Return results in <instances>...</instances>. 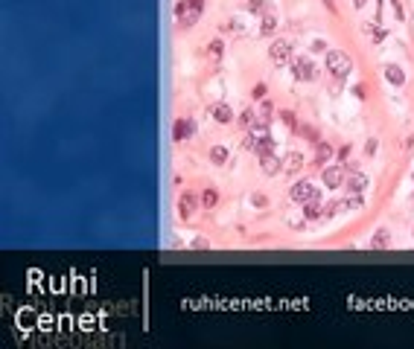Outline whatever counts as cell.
<instances>
[{
  "instance_id": "8992f818",
  "label": "cell",
  "mask_w": 414,
  "mask_h": 349,
  "mask_svg": "<svg viewBox=\"0 0 414 349\" xmlns=\"http://www.w3.org/2000/svg\"><path fill=\"white\" fill-rule=\"evenodd\" d=\"M342 180H344V172H342V166H327V169H324V183H327L330 189L342 187Z\"/></svg>"
},
{
  "instance_id": "52a82bcc",
  "label": "cell",
  "mask_w": 414,
  "mask_h": 349,
  "mask_svg": "<svg viewBox=\"0 0 414 349\" xmlns=\"http://www.w3.org/2000/svg\"><path fill=\"white\" fill-rule=\"evenodd\" d=\"M210 114H213V119H216V122H222V126H228V122L234 119V111H231V108H228L225 102L213 105V108H210Z\"/></svg>"
},
{
  "instance_id": "d6a6232c",
  "label": "cell",
  "mask_w": 414,
  "mask_h": 349,
  "mask_svg": "<svg viewBox=\"0 0 414 349\" xmlns=\"http://www.w3.org/2000/svg\"><path fill=\"white\" fill-rule=\"evenodd\" d=\"M251 201H254V204H257V207H266V198H262V195H254Z\"/></svg>"
},
{
  "instance_id": "4316f807",
  "label": "cell",
  "mask_w": 414,
  "mask_h": 349,
  "mask_svg": "<svg viewBox=\"0 0 414 349\" xmlns=\"http://www.w3.org/2000/svg\"><path fill=\"white\" fill-rule=\"evenodd\" d=\"M324 50H327L324 41H312V53H324Z\"/></svg>"
},
{
  "instance_id": "44dd1931",
  "label": "cell",
  "mask_w": 414,
  "mask_h": 349,
  "mask_svg": "<svg viewBox=\"0 0 414 349\" xmlns=\"http://www.w3.org/2000/svg\"><path fill=\"white\" fill-rule=\"evenodd\" d=\"M248 12H257V15H266V0H251V3H248Z\"/></svg>"
},
{
  "instance_id": "4fadbf2b",
  "label": "cell",
  "mask_w": 414,
  "mask_h": 349,
  "mask_svg": "<svg viewBox=\"0 0 414 349\" xmlns=\"http://www.w3.org/2000/svg\"><path fill=\"white\" fill-rule=\"evenodd\" d=\"M365 187H368V178H365V175H353V178L347 180V189H350L353 195H359V192H365Z\"/></svg>"
},
{
  "instance_id": "30bf717a",
  "label": "cell",
  "mask_w": 414,
  "mask_h": 349,
  "mask_svg": "<svg viewBox=\"0 0 414 349\" xmlns=\"http://www.w3.org/2000/svg\"><path fill=\"white\" fill-rule=\"evenodd\" d=\"M260 166H262V172H266V175H277V172L283 169V166H280V160L271 152L269 154H260Z\"/></svg>"
},
{
  "instance_id": "d6986e66",
  "label": "cell",
  "mask_w": 414,
  "mask_h": 349,
  "mask_svg": "<svg viewBox=\"0 0 414 349\" xmlns=\"http://www.w3.org/2000/svg\"><path fill=\"white\" fill-rule=\"evenodd\" d=\"M330 154H333V149H330L327 143H321L315 149V166H318V163H327V160H330Z\"/></svg>"
},
{
  "instance_id": "836d02e7",
  "label": "cell",
  "mask_w": 414,
  "mask_h": 349,
  "mask_svg": "<svg viewBox=\"0 0 414 349\" xmlns=\"http://www.w3.org/2000/svg\"><path fill=\"white\" fill-rule=\"evenodd\" d=\"M353 6H356V9H362V6H365V0H353Z\"/></svg>"
},
{
  "instance_id": "603a6c76",
  "label": "cell",
  "mask_w": 414,
  "mask_h": 349,
  "mask_svg": "<svg viewBox=\"0 0 414 349\" xmlns=\"http://www.w3.org/2000/svg\"><path fill=\"white\" fill-rule=\"evenodd\" d=\"M239 119H242L245 126H254V122H257V119H254V111H248V108H245L242 114H239Z\"/></svg>"
},
{
  "instance_id": "7402d4cb",
  "label": "cell",
  "mask_w": 414,
  "mask_h": 349,
  "mask_svg": "<svg viewBox=\"0 0 414 349\" xmlns=\"http://www.w3.org/2000/svg\"><path fill=\"white\" fill-rule=\"evenodd\" d=\"M342 210H347V204H344V201H333L330 210H327V215H335V213H342Z\"/></svg>"
},
{
  "instance_id": "ffe728a7",
  "label": "cell",
  "mask_w": 414,
  "mask_h": 349,
  "mask_svg": "<svg viewBox=\"0 0 414 349\" xmlns=\"http://www.w3.org/2000/svg\"><path fill=\"white\" fill-rule=\"evenodd\" d=\"M216 201H219V195L213 189H207L204 195H201V207H216Z\"/></svg>"
},
{
  "instance_id": "9c48e42d",
  "label": "cell",
  "mask_w": 414,
  "mask_h": 349,
  "mask_svg": "<svg viewBox=\"0 0 414 349\" xmlns=\"http://www.w3.org/2000/svg\"><path fill=\"white\" fill-rule=\"evenodd\" d=\"M193 131H196V126H193V122H190V119H178V122H175V126H172V137H175V140H187V134H193Z\"/></svg>"
},
{
  "instance_id": "5b68a950",
  "label": "cell",
  "mask_w": 414,
  "mask_h": 349,
  "mask_svg": "<svg viewBox=\"0 0 414 349\" xmlns=\"http://www.w3.org/2000/svg\"><path fill=\"white\" fill-rule=\"evenodd\" d=\"M289 195H292V201H300V204H306V201H312V198L318 195V189L312 187L309 180H300V183H295V187H292V192H289Z\"/></svg>"
},
{
  "instance_id": "d4e9b609",
  "label": "cell",
  "mask_w": 414,
  "mask_h": 349,
  "mask_svg": "<svg viewBox=\"0 0 414 349\" xmlns=\"http://www.w3.org/2000/svg\"><path fill=\"white\" fill-rule=\"evenodd\" d=\"M242 149H245V152H251V149H257V140H254V137L248 134V137L242 140Z\"/></svg>"
},
{
  "instance_id": "4dcf8cb0",
  "label": "cell",
  "mask_w": 414,
  "mask_h": 349,
  "mask_svg": "<svg viewBox=\"0 0 414 349\" xmlns=\"http://www.w3.org/2000/svg\"><path fill=\"white\" fill-rule=\"evenodd\" d=\"M353 93H356L359 99H365V93H368V90H365V85H356V88H353Z\"/></svg>"
},
{
  "instance_id": "1f68e13d",
  "label": "cell",
  "mask_w": 414,
  "mask_h": 349,
  "mask_svg": "<svg viewBox=\"0 0 414 349\" xmlns=\"http://www.w3.org/2000/svg\"><path fill=\"white\" fill-rule=\"evenodd\" d=\"M283 119H286V126L295 128V114H289V111H286V114H283Z\"/></svg>"
},
{
  "instance_id": "83f0119b",
  "label": "cell",
  "mask_w": 414,
  "mask_h": 349,
  "mask_svg": "<svg viewBox=\"0 0 414 349\" xmlns=\"http://www.w3.org/2000/svg\"><path fill=\"white\" fill-rule=\"evenodd\" d=\"M365 204V201H362V195H356V198H350V201H347V207H353V210H356V207H362Z\"/></svg>"
},
{
  "instance_id": "e575fe53",
  "label": "cell",
  "mask_w": 414,
  "mask_h": 349,
  "mask_svg": "<svg viewBox=\"0 0 414 349\" xmlns=\"http://www.w3.org/2000/svg\"><path fill=\"white\" fill-rule=\"evenodd\" d=\"M327 6H333V0H327Z\"/></svg>"
},
{
  "instance_id": "3957f363",
  "label": "cell",
  "mask_w": 414,
  "mask_h": 349,
  "mask_svg": "<svg viewBox=\"0 0 414 349\" xmlns=\"http://www.w3.org/2000/svg\"><path fill=\"white\" fill-rule=\"evenodd\" d=\"M269 55H271V61H274V64H289V61H292V44L280 38V41H274V44H271Z\"/></svg>"
},
{
  "instance_id": "f546056e",
  "label": "cell",
  "mask_w": 414,
  "mask_h": 349,
  "mask_svg": "<svg viewBox=\"0 0 414 349\" xmlns=\"http://www.w3.org/2000/svg\"><path fill=\"white\" fill-rule=\"evenodd\" d=\"M254 96H257V99L266 96V85H257V88H254Z\"/></svg>"
},
{
  "instance_id": "2e32d148",
  "label": "cell",
  "mask_w": 414,
  "mask_h": 349,
  "mask_svg": "<svg viewBox=\"0 0 414 349\" xmlns=\"http://www.w3.org/2000/svg\"><path fill=\"white\" fill-rule=\"evenodd\" d=\"M178 210H181V218H190V215H193V210H196V198H193V195H184V198H181V204H178Z\"/></svg>"
},
{
  "instance_id": "f1b7e54d",
  "label": "cell",
  "mask_w": 414,
  "mask_h": 349,
  "mask_svg": "<svg viewBox=\"0 0 414 349\" xmlns=\"http://www.w3.org/2000/svg\"><path fill=\"white\" fill-rule=\"evenodd\" d=\"M391 6H394L397 18H405V15H403V6H400V0H391Z\"/></svg>"
},
{
  "instance_id": "5bb4252c",
  "label": "cell",
  "mask_w": 414,
  "mask_h": 349,
  "mask_svg": "<svg viewBox=\"0 0 414 349\" xmlns=\"http://www.w3.org/2000/svg\"><path fill=\"white\" fill-rule=\"evenodd\" d=\"M274 29H277V18H274V12H266V15H262V27H260V32H262V35H271Z\"/></svg>"
},
{
  "instance_id": "7a4b0ae2",
  "label": "cell",
  "mask_w": 414,
  "mask_h": 349,
  "mask_svg": "<svg viewBox=\"0 0 414 349\" xmlns=\"http://www.w3.org/2000/svg\"><path fill=\"white\" fill-rule=\"evenodd\" d=\"M201 12H204V3H201V0H181L175 15H178V20L184 27H190V24H196V20L201 18Z\"/></svg>"
},
{
  "instance_id": "cb8c5ba5",
  "label": "cell",
  "mask_w": 414,
  "mask_h": 349,
  "mask_svg": "<svg viewBox=\"0 0 414 349\" xmlns=\"http://www.w3.org/2000/svg\"><path fill=\"white\" fill-rule=\"evenodd\" d=\"M207 53L213 55V58H216V55H222V41H213V44H210V50H207Z\"/></svg>"
},
{
  "instance_id": "e0dca14e",
  "label": "cell",
  "mask_w": 414,
  "mask_h": 349,
  "mask_svg": "<svg viewBox=\"0 0 414 349\" xmlns=\"http://www.w3.org/2000/svg\"><path fill=\"white\" fill-rule=\"evenodd\" d=\"M251 128V137L257 140V143H262V140H271L269 137V128H266V122H254V126H248Z\"/></svg>"
},
{
  "instance_id": "277c9868",
  "label": "cell",
  "mask_w": 414,
  "mask_h": 349,
  "mask_svg": "<svg viewBox=\"0 0 414 349\" xmlns=\"http://www.w3.org/2000/svg\"><path fill=\"white\" fill-rule=\"evenodd\" d=\"M292 73H295V79H300V81H312L315 79V64L309 61V58H295V61H292Z\"/></svg>"
},
{
  "instance_id": "ba28073f",
  "label": "cell",
  "mask_w": 414,
  "mask_h": 349,
  "mask_svg": "<svg viewBox=\"0 0 414 349\" xmlns=\"http://www.w3.org/2000/svg\"><path fill=\"white\" fill-rule=\"evenodd\" d=\"M324 215V210H321V198H312V201H306V210H304V218L306 221H318Z\"/></svg>"
},
{
  "instance_id": "484cf974",
  "label": "cell",
  "mask_w": 414,
  "mask_h": 349,
  "mask_svg": "<svg viewBox=\"0 0 414 349\" xmlns=\"http://www.w3.org/2000/svg\"><path fill=\"white\" fill-rule=\"evenodd\" d=\"M368 32H370V38H373V41H382V38H385V32H382V29H377V27H368Z\"/></svg>"
},
{
  "instance_id": "8fae6325",
  "label": "cell",
  "mask_w": 414,
  "mask_h": 349,
  "mask_svg": "<svg viewBox=\"0 0 414 349\" xmlns=\"http://www.w3.org/2000/svg\"><path fill=\"white\" fill-rule=\"evenodd\" d=\"M283 166H286L289 172L304 169V154H300V152H289L286 157H283Z\"/></svg>"
},
{
  "instance_id": "ac0fdd59",
  "label": "cell",
  "mask_w": 414,
  "mask_h": 349,
  "mask_svg": "<svg viewBox=\"0 0 414 349\" xmlns=\"http://www.w3.org/2000/svg\"><path fill=\"white\" fill-rule=\"evenodd\" d=\"M373 248H388V244H391V236H388V230H377L373 233Z\"/></svg>"
},
{
  "instance_id": "6da1fadb",
  "label": "cell",
  "mask_w": 414,
  "mask_h": 349,
  "mask_svg": "<svg viewBox=\"0 0 414 349\" xmlns=\"http://www.w3.org/2000/svg\"><path fill=\"white\" fill-rule=\"evenodd\" d=\"M327 70L333 73L335 79H344V76H350V70H353L350 55L342 53V50H333V53H327Z\"/></svg>"
},
{
  "instance_id": "9a60e30c",
  "label": "cell",
  "mask_w": 414,
  "mask_h": 349,
  "mask_svg": "<svg viewBox=\"0 0 414 349\" xmlns=\"http://www.w3.org/2000/svg\"><path fill=\"white\" fill-rule=\"evenodd\" d=\"M210 160L216 163V166H225L228 163V149L225 146H213V149H210Z\"/></svg>"
},
{
  "instance_id": "7c38bea8",
  "label": "cell",
  "mask_w": 414,
  "mask_h": 349,
  "mask_svg": "<svg viewBox=\"0 0 414 349\" xmlns=\"http://www.w3.org/2000/svg\"><path fill=\"white\" fill-rule=\"evenodd\" d=\"M385 79L391 81V85H403V81H405V73L400 70L397 64H388V67H385Z\"/></svg>"
}]
</instances>
